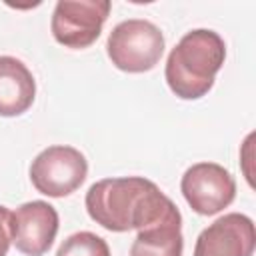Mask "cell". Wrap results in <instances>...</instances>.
I'll return each mask as SVG.
<instances>
[{
	"instance_id": "8fae6325",
	"label": "cell",
	"mask_w": 256,
	"mask_h": 256,
	"mask_svg": "<svg viewBox=\"0 0 256 256\" xmlns=\"http://www.w3.org/2000/svg\"><path fill=\"white\" fill-rule=\"evenodd\" d=\"M56 256H110V248L104 238L96 236L94 232L82 230L68 236L60 244Z\"/></svg>"
},
{
	"instance_id": "9c48e42d",
	"label": "cell",
	"mask_w": 256,
	"mask_h": 256,
	"mask_svg": "<svg viewBox=\"0 0 256 256\" xmlns=\"http://www.w3.org/2000/svg\"><path fill=\"white\" fill-rule=\"evenodd\" d=\"M36 98V80L28 66L14 56H0V116L24 114Z\"/></svg>"
},
{
	"instance_id": "6da1fadb",
	"label": "cell",
	"mask_w": 256,
	"mask_h": 256,
	"mask_svg": "<svg viewBox=\"0 0 256 256\" xmlns=\"http://www.w3.org/2000/svg\"><path fill=\"white\" fill-rule=\"evenodd\" d=\"M88 216L110 232L142 230L178 206L148 178L122 176L94 182L84 198Z\"/></svg>"
},
{
	"instance_id": "8992f818",
	"label": "cell",
	"mask_w": 256,
	"mask_h": 256,
	"mask_svg": "<svg viewBox=\"0 0 256 256\" xmlns=\"http://www.w3.org/2000/svg\"><path fill=\"white\" fill-rule=\"evenodd\" d=\"M180 190L196 214L214 216L234 202L236 180L216 162H198L184 172Z\"/></svg>"
},
{
	"instance_id": "52a82bcc",
	"label": "cell",
	"mask_w": 256,
	"mask_h": 256,
	"mask_svg": "<svg viewBox=\"0 0 256 256\" xmlns=\"http://www.w3.org/2000/svg\"><path fill=\"white\" fill-rule=\"evenodd\" d=\"M58 234V212L44 200L24 202L10 214V236L18 252L44 256Z\"/></svg>"
},
{
	"instance_id": "277c9868",
	"label": "cell",
	"mask_w": 256,
	"mask_h": 256,
	"mask_svg": "<svg viewBox=\"0 0 256 256\" xmlns=\"http://www.w3.org/2000/svg\"><path fill=\"white\" fill-rule=\"evenodd\" d=\"M88 176L86 156L74 146H48L30 164L32 186L50 198H64L76 192Z\"/></svg>"
},
{
	"instance_id": "ba28073f",
	"label": "cell",
	"mask_w": 256,
	"mask_h": 256,
	"mask_svg": "<svg viewBox=\"0 0 256 256\" xmlns=\"http://www.w3.org/2000/svg\"><path fill=\"white\" fill-rule=\"evenodd\" d=\"M256 230L252 218L230 212L206 226L194 246V256H252Z\"/></svg>"
},
{
	"instance_id": "5b68a950",
	"label": "cell",
	"mask_w": 256,
	"mask_h": 256,
	"mask_svg": "<svg viewBox=\"0 0 256 256\" xmlns=\"http://www.w3.org/2000/svg\"><path fill=\"white\" fill-rule=\"evenodd\" d=\"M108 14V0H60L54 6L50 30L58 44L82 50L98 40Z\"/></svg>"
},
{
	"instance_id": "7c38bea8",
	"label": "cell",
	"mask_w": 256,
	"mask_h": 256,
	"mask_svg": "<svg viewBox=\"0 0 256 256\" xmlns=\"http://www.w3.org/2000/svg\"><path fill=\"white\" fill-rule=\"evenodd\" d=\"M10 210L6 206H0V256L8 254V248L12 244L10 236Z\"/></svg>"
},
{
	"instance_id": "30bf717a",
	"label": "cell",
	"mask_w": 256,
	"mask_h": 256,
	"mask_svg": "<svg viewBox=\"0 0 256 256\" xmlns=\"http://www.w3.org/2000/svg\"><path fill=\"white\" fill-rule=\"evenodd\" d=\"M182 214L176 208L162 220L138 230L130 256H182Z\"/></svg>"
},
{
	"instance_id": "7a4b0ae2",
	"label": "cell",
	"mask_w": 256,
	"mask_h": 256,
	"mask_svg": "<svg viewBox=\"0 0 256 256\" xmlns=\"http://www.w3.org/2000/svg\"><path fill=\"white\" fill-rule=\"evenodd\" d=\"M224 60L226 44L218 32L208 28L190 30L168 54L164 68L166 84L178 98L198 100L212 90Z\"/></svg>"
},
{
	"instance_id": "3957f363",
	"label": "cell",
	"mask_w": 256,
	"mask_h": 256,
	"mask_svg": "<svg viewBox=\"0 0 256 256\" xmlns=\"http://www.w3.org/2000/svg\"><path fill=\"white\" fill-rule=\"evenodd\" d=\"M164 46V34L156 24L142 18H130L112 28L106 52L118 70L140 74L152 70L160 62Z\"/></svg>"
}]
</instances>
